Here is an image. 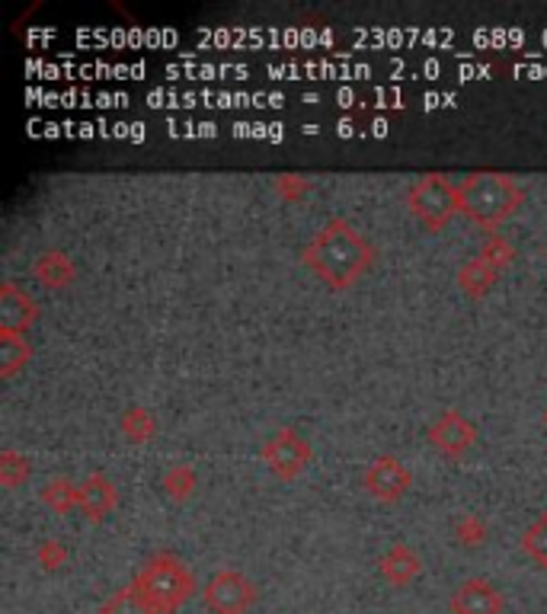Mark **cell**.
I'll return each instance as SVG.
<instances>
[{
  "label": "cell",
  "instance_id": "cell-14",
  "mask_svg": "<svg viewBox=\"0 0 547 614\" xmlns=\"http://www.w3.org/2000/svg\"><path fill=\"white\" fill-rule=\"evenodd\" d=\"M496 279H500V272H496L490 263L480 260V256H471V260L458 269V288L474 301L490 295V288L496 285Z\"/></svg>",
  "mask_w": 547,
  "mask_h": 614
},
{
  "label": "cell",
  "instance_id": "cell-17",
  "mask_svg": "<svg viewBox=\"0 0 547 614\" xmlns=\"http://www.w3.org/2000/svg\"><path fill=\"white\" fill-rule=\"evenodd\" d=\"M160 487H164V493L173 499V503H189V499L196 496V487H199L196 467H192V464H170L164 471V477H160Z\"/></svg>",
  "mask_w": 547,
  "mask_h": 614
},
{
  "label": "cell",
  "instance_id": "cell-6",
  "mask_svg": "<svg viewBox=\"0 0 547 614\" xmlns=\"http://www.w3.org/2000/svg\"><path fill=\"white\" fill-rule=\"evenodd\" d=\"M256 599H260V589L244 573L231 567L218 570L205 583V605L212 614H247L256 605Z\"/></svg>",
  "mask_w": 547,
  "mask_h": 614
},
{
  "label": "cell",
  "instance_id": "cell-20",
  "mask_svg": "<svg viewBox=\"0 0 547 614\" xmlns=\"http://www.w3.org/2000/svg\"><path fill=\"white\" fill-rule=\"evenodd\" d=\"M522 551L528 560H535L541 570H547V512L522 531Z\"/></svg>",
  "mask_w": 547,
  "mask_h": 614
},
{
  "label": "cell",
  "instance_id": "cell-24",
  "mask_svg": "<svg viewBox=\"0 0 547 614\" xmlns=\"http://www.w3.org/2000/svg\"><path fill=\"white\" fill-rule=\"evenodd\" d=\"M68 547H64L58 538H45L39 547H36V563L39 567L45 570V573H55V570H61L64 563H68Z\"/></svg>",
  "mask_w": 547,
  "mask_h": 614
},
{
  "label": "cell",
  "instance_id": "cell-18",
  "mask_svg": "<svg viewBox=\"0 0 547 614\" xmlns=\"http://www.w3.org/2000/svg\"><path fill=\"white\" fill-rule=\"evenodd\" d=\"M119 429L122 435L132 445H144V442H151L154 439V432H157V419L148 407H128L119 419Z\"/></svg>",
  "mask_w": 547,
  "mask_h": 614
},
{
  "label": "cell",
  "instance_id": "cell-7",
  "mask_svg": "<svg viewBox=\"0 0 547 614\" xmlns=\"http://www.w3.org/2000/svg\"><path fill=\"white\" fill-rule=\"evenodd\" d=\"M362 487H365L368 496L378 499L381 506H394L413 487V474L397 455H381V458H375L372 464L365 467Z\"/></svg>",
  "mask_w": 547,
  "mask_h": 614
},
{
  "label": "cell",
  "instance_id": "cell-5",
  "mask_svg": "<svg viewBox=\"0 0 547 614\" xmlns=\"http://www.w3.org/2000/svg\"><path fill=\"white\" fill-rule=\"evenodd\" d=\"M260 458L269 467L272 477L292 483V480H298L304 471H308V464L314 461V448L298 429L285 426L279 432H272L269 439L263 442Z\"/></svg>",
  "mask_w": 547,
  "mask_h": 614
},
{
  "label": "cell",
  "instance_id": "cell-25",
  "mask_svg": "<svg viewBox=\"0 0 547 614\" xmlns=\"http://www.w3.org/2000/svg\"><path fill=\"white\" fill-rule=\"evenodd\" d=\"M272 189H276L285 202H298L301 196H308L311 183L304 180V176H298V173H282V176H276V183H272Z\"/></svg>",
  "mask_w": 547,
  "mask_h": 614
},
{
  "label": "cell",
  "instance_id": "cell-10",
  "mask_svg": "<svg viewBox=\"0 0 547 614\" xmlns=\"http://www.w3.org/2000/svg\"><path fill=\"white\" fill-rule=\"evenodd\" d=\"M39 320V301L32 298L20 282H0V330L23 333Z\"/></svg>",
  "mask_w": 547,
  "mask_h": 614
},
{
  "label": "cell",
  "instance_id": "cell-13",
  "mask_svg": "<svg viewBox=\"0 0 547 614\" xmlns=\"http://www.w3.org/2000/svg\"><path fill=\"white\" fill-rule=\"evenodd\" d=\"M32 276L42 288H52V292H61L77 279V266L64 250H42L32 263Z\"/></svg>",
  "mask_w": 547,
  "mask_h": 614
},
{
  "label": "cell",
  "instance_id": "cell-16",
  "mask_svg": "<svg viewBox=\"0 0 547 614\" xmlns=\"http://www.w3.org/2000/svg\"><path fill=\"white\" fill-rule=\"evenodd\" d=\"M32 359V346L23 333H7L0 330V378H13L16 371L26 368Z\"/></svg>",
  "mask_w": 547,
  "mask_h": 614
},
{
  "label": "cell",
  "instance_id": "cell-23",
  "mask_svg": "<svg viewBox=\"0 0 547 614\" xmlns=\"http://www.w3.org/2000/svg\"><path fill=\"white\" fill-rule=\"evenodd\" d=\"M487 535H490V528L480 515H461V522L455 525V541L461 547H480L487 541Z\"/></svg>",
  "mask_w": 547,
  "mask_h": 614
},
{
  "label": "cell",
  "instance_id": "cell-4",
  "mask_svg": "<svg viewBox=\"0 0 547 614\" xmlns=\"http://www.w3.org/2000/svg\"><path fill=\"white\" fill-rule=\"evenodd\" d=\"M407 208L426 231H445L458 215V186L445 173H426L410 186Z\"/></svg>",
  "mask_w": 547,
  "mask_h": 614
},
{
  "label": "cell",
  "instance_id": "cell-8",
  "mask_svg": "<svg viewBox=\"0 0 547 614\" xmlns=\"http://www.w3.org/2000/svg\"><path fill=\"white\" fill-rule=\"evenodd\" d=\"M426 435H429V445L436 448L439 455H445L448 461H458V458H464L477 445V435L480 432H477V426L461 410H442L429 423Z\"/></svg>",
  "mask_w": 547,
  "mask_h": 614
},
{
  "label": "cell",
  "instance_id": "cell-26",
  "mask_svg": "<svg viewBox=\"0 0 547 614\" xmlns=\"http://www.w3.org/2000/svg\"><path fill=\"white\" fill-rule=\"evenodd\" d=\"M541 416H544V426H547V407H544V413H541Z\"/></svg>",
  "mask_w": 547,
  "mask_h": 614
},
{
  "label": "cell",
  "instance_id": "cell-19",
  "mask_svg": "<svg viewBox=\"0 0 547 614\" xmlns=\"http://www.w3.org/2000/svg\"><path fill=\"white\" fill-rule=\"evenodd\" d=\"M32 477V461L16 448H0V483L7 490L23 487V483Z\"/></svg>",
  "mask_w": 547,
  "mask_h": 614
},
{
  "label": "cell",
  "instance_id": "cell-15",
  "mask_svg": "<svg viewBox=\"0 0 547 614\" xmlns=\"http://www.w3.org/2000/svg\"><path fill=\"white\" fill-rule=\"evenodd\" d=\"M39 499L45 509H52L55 515H68L71 509H80V483L71 477H52L39 490Z\"/></svg>",
  "mask_w": 547,
  "mask_h": 614
},
{
  "label": "cell",
  "instance_id": "cell-21",
  "mask_svg": "<svg viewBox=\"0 0 547 614\" xmlns=\"http://www.w3.org/2000/svg\"><path fill=\"white\" fill-rule=\"evenodd\" d=\"M480 260L484 263H490L496 272H503L512 260H516V247L509 244L506 237H500V234H487L484 237V244H480Z\"/></svg>",
  "mask_w": 547,
  "mask_h": 614
},
{
  "label": "cell",
  "instance_id": "cell-2",
  "mask_svg": "<svg viewBox=\"0 0 547 614\" xmlns=\"http://www.w3.org/2000/svg\"><path fill=\"white\" fill-rule=\"evenodd\" d=\"M522 202L525 189L519 186V180L500 170H474L458 183V212L487 231L516 215Z\"/></svg>",
  "mask_w": 547,
  "mask_h": 614
},
{
  "label": "cell",
  "instance_id": "cell-11",
  "mask_svg": "<svg viewBox=\"0 0 547 614\" xmlns=\"http://www.w3.org/2000/svg\"><path fill=\"white\" fill-rule=\"evenodd\" d=\"M119 506V490L106 474H87L80 480V512L87 515V522H103L109 512Z\"/></svg>",
  "mask_w": 547,
  "mask_h": 614
},
{
  "label": "cell",
  "instance_id": "cell-9",
  "mask_svg": "<svg viewBox=\"0 0 547 614\" xmlns=\"http://www.w3.org/2000/svg\"><path fill=\"white\" fill-rule=\"evenodd\" d=\"M503 608H506L503 592L484 576L464 579L452 592V599H448V611L452 614H503Z\"/></svg>",
  "mask_w": 547,
  "mask_h": 614
},
{
  "label": "cell",
  "instance_id": "cell-22",
  "mask_svg": "<svg viewBox=\"0 0 547 614\" xmlns=\"http://www.w3.org/2000/svg\"><path fill=\"white\" fill-rule=\"evenodd\" d=\"M100 614H154V611H151V605L144 602L132 586H125V589H119V592L103 605Z\"/></svg>",
  "mask_w": 547,
  "mask_h": 614
},
{
  "label": "cell",
  "instance_id": "cell-1",
  "mask_svg": "<svg viewBox=\"0 0 547 614\" xmlns=\"http://www.w3.org/2000/svg\"><path fill=\"white\" fill-rule=\"evenodd\" d=\"M378 250L372 247L356 224L349 218H330L320 228L308 247L301 250V263L324 282L330 292H346L356 285L368 269L375 266Z\"/></svg>",
  "mask_w": 547,
  "mask_h": 614
},
{
  "label": "cell",
  "instance_id": "cell-3",
  "mask_svg": "<svg viewBox=\"0 0 547 614\" xmlns=\"http://www.w3.org/2000/svg\"><path fill=\"white\" fill-rule=\"evenodd\" d=\"M132 589L151 605L154 614H170L199 592V583L183 557H176L173 551H157L141 563V570L132 579Z\"/></svg>",
  "mask_w": 547,
  "mask_h": 614
},
{
  "label": "cell",
  "instance_id": "cell-12",
  "mask_svg": "<svg viewBox=\"0 0 547 614\" xmlns=\"http://www.w3.org/2000/svg\"><path fill=\"white\" fill-rule=\"evenodd\" d=\"M378 570H381V576L388 579L394 589H404V586L413 583V579H420V573H423V557L416 554L410 544L397 541V544H391L388 551L381 554Z\"/></svg>",
  "mask_w": 547,
  "mask_h": 614
}]
</instances>
